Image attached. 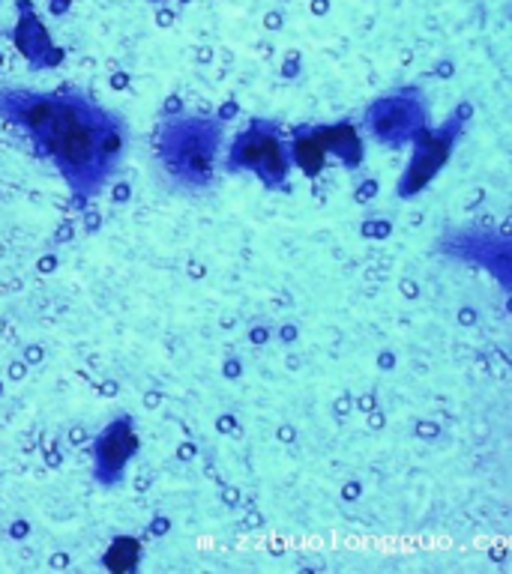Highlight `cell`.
I'll return each mask as SVG.
<instances>
[{"instance_id": "1", "label": "cell", "mask_w": 512, "mask_h": 574, "mask_svg": "<svg viewBox=\"0 0 512 574\" xmlns=\"http://www.w3.org/2000/svg\"><path fill=\"white\" fill-rule=\"evenodd\" d=\"M0 120L19 129L75 198H96L120 171L126 124L79 87H0Z\"/></svg>"}, {"instance_id": "2", "label": "cell", "mask_w": 512, "mask_h": 574, "mask_svg": "<svg viewBox=\"0 0 512 574\" xmlns=\"http://www.w3.org/2000/svg\"><path fill=\"white\" fill-rule=\"evenodd\" d=\"M225 150V124L217 114L183 112L168 117L156 136V159L177 189L207 191L217 180Z\"/></svg>"}, {"instance_id": "3", "label": "cell", "mask_w": 512, "mask_h": 574, "mask_svg": "<svg viewBox=\"0 0 512 574\" xmlns=\"http://www.w3.org/2000/svg\"><path fill=\"white\" fill-rule=\"evenodd\" d=\"M225 168L231 174H252L270 191L288 189V177L294 171L291 141L282 132V126L267 117H255L228 144Z\"/></svg>"}, {"instance_id": "4", "label": "cell", "mask_w": 512, "mask_h": 574, "mask_svg": "<svg viewBox=\"0 0 512 574\" xmlns=\"http://www.w3.org/2000/svg\"><path fill=\"white\" fill-rule=\"evenodd\" d=\"M432 126L429 102L420 87H396V91L369 102L363 114L365 136L381 147H410Z\"/></svg>"}, {"instance_id": "5", "label": "cell", "mask_w": 512, "mask_h": 574, "mask_svg": "<svg viewBox=\"0 0 512 574\" xmlns=\"http://www.w3.org/2000/svg\"><path fill=\"white\" fill-rule=\"evenodd\" d=\"M467 117H470V105H458V108L446 117L444 124L429 126V129L410 144L414 150H410L405 174H402V180H398V198H402V201L417 198V195L446 168V162L453 156L458 138L465 132Z\"/></svg>"}, {"instance_id": "6", "label": "cell", "mask_w": 512, "mask_h": 574, "mask_svg": "<svg viewBox=\"0 0 512 574\" xmlns=\"http://www.w3.org/2000/svg\"><path fill=\"white\" fill-rule=\"evenodd\" d=\"M291 141V162L294 168H300L306 177H318L327 156H336L345 165H360L363 162V144L360 136L353 132L351 126H300L294 129Z\"/></svg>"}, {"instance_id": "7", "label": "cell", "mask_w": 512, "mask_h": 574, "mask_svg": "<svg viewBox=\"0 0 512 574\" xmlns=\"http://www.w3.org/2000/svg\"><path fill=\"white\" fill-rule=\"evenodd\" d=\"M138 429L132 417H114L93 440V479L100 488H117L126 479L129 464L138 455Z\"/></svg>"}, {"instance_id": "8", "label": "cell", "mask_w": 512, "mask_h": 574, "mask_svg": "<svg viewBox=\"0 0 512 574\" xmlns=\"http://www.w3.org/2000/svg\"><path fill=\"white\" fill-rule=\"evenodd\" d=\"M12 39L31 69H57L63 63V51L55 46L46 22L27 0H19V24H15Z\"/></svg>"}, {"instance_id": "9", "label": "cell", "mask_w": 512, "mask_h": 574, "mask_svg": "<svg viewBox=\"0 0 512 574\" xmlns=\"http://www.w3.org/2000/svg\"><path fill=\"white\" fill-rule=\"evenodd\" d=\"M138 560H141V544L136 539H117L112 544V551L105 553V569L112 572H136Z\"/></svg>"}]
</instances>
